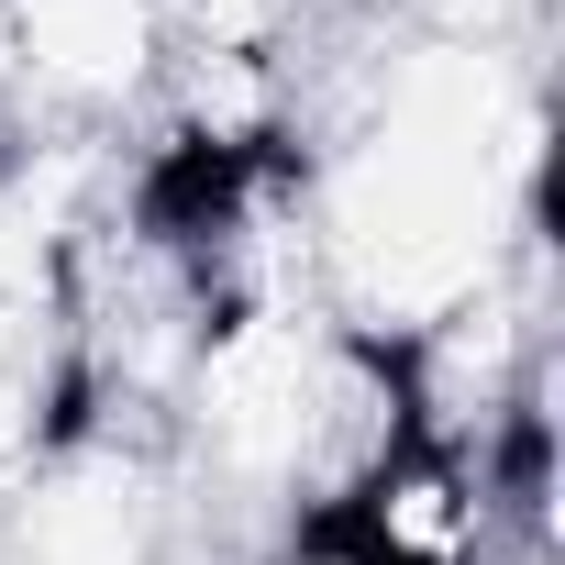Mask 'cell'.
<instances>
[{"instance_id":"1","label":"cell","mask_w":565,"mask_h":565,"mask_svg":"<svg viewBox=\"0 0 565 565\" xmlns=\"http://www.w3.org/2000/svg\"><path fill=\"white\" fill-rule=\"evenodd\" d=\"M289 167L322 300L388 344H422L455 311L543 277L554 111L521 34L388 23L377 56L300 89Z\"/></svg>"},{"instance_id":"2","label":"cell","mask_w":565,"mask_h":565,"mask_svg":"<svg viewBox=\"0 0 565 565\" xmlns=\"http://www.w3.org/2000/svg\"><path fill=\"white\" fill-rule=\"evenodd\" d=\"M388 23H422V34H521L532 0H377Z\"/></svg>"}]
</instances>
